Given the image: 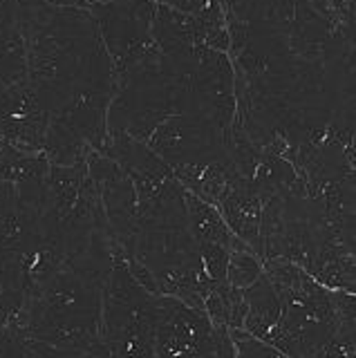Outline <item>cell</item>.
<instances>
[{"label": "cell", "instance_id": "6da1fadb", "mask_svg": "<svg viewBox=\"0 0 356 358\" xmlns=\"http://www.w3.org/2000/svg\"><path fill=\"white\" fill-rule=\"evenodd\" d=\"M18 7L27 83L48 117L87 101L110 103L117 78L90 11L45 0H18Z\"/></svg>", "mask_w": 356, "mask_h": 358}, {"label": "cell", "instance_id": "7a4b0ae2", "mask_svg": "<svg viewBox=\"0 0 356 358\" xmlns=\"http://www.w3.org/2000/svg\"><path fill=\"white\" fill-rule=\"evenodd\" d=\"M155 5L152 0H115L87 9L101 34L117 81L159 52L152 38Z\"/></svg>", "mask_w": 356, "mask_h": 358}, {"label": "cell", "instance_id": "3957f363", "mask_svg": "<svg viewBox=\"0 0 356 358\" xmlns=\"http://www.w3.org/2000/svg\"><path fill=\"white\" fill-rule=\"evenodd\" d=\"M227 271H229V278H231L233 285H238V287H251L253 280L258 278L260 266H258V262H255L249 253L236 251V253L231 255Z\"/></svg>", "mask_w": 356, "mask_h": 358}, {"label": "cell", "instance_id": "277c9868", "mask_svg": "<svg viewBox=\"0 0 356 358\" xmlns=\"http://www.w3.org/2000/svg\"><path fill=\"white\" fill-rule=\"evenodd\" d=\"M238 347H240V358H287L285 354L271 350L269 345H264L255 338H242L238 336Z\"/></svg>", "mask_w": 356, "mask_h": 358}, {"label": "cell", "instance_id": "5b68a950", "mask_svg": "<svg viewBox=\"0 0 356 358\" xmlns=\"http://www.w3.org/2000/svg\"><path fill=\"white\" fill-rule=\"evenodd\" d=\"M152 3L173 7L177 11H184V14H199L208 7L211 0H152Z\"/></svg>", "mask_w": 356, "mask_h": 358}, {"label": "cell", "instance_id": "8992f818", "mask_svg": "<svg viewBox=\"0 0 356 358\" xmlns=\"http://www.w3.org/2000/svg\"><path fill=\"white\" fill-rule=\"evenodd\" d=\"M45 3H52V5H68V7H74L76 0H45Z\"/></svg>", "mask_w": 356, "mask_h": 358}, {"label": "cell", "instance_id": "52a82bcc", "mask_svg": "<svg viewBox=\"0 0 356 358\" xmlns=\"http://www.w3.org/2000/svg\"><path fill=\"white\" fill-rule=\"evenodd\" d=\"M345 3H348V5H354V0H345Z\"/></svg>", "mask_w": 356, "mask_h": 358}]
</instances>
